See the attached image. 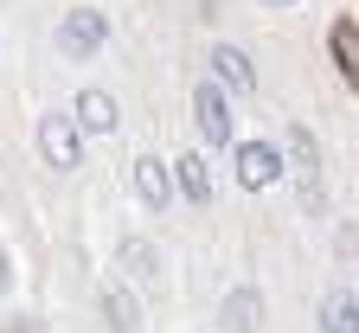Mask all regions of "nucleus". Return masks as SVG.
Wrapping results in <instances>:
<instances>
[{
    "mask_svg": "<svg viewBox=\"0 0 359 333\" xmlns=\"http://www.w3.org/2000/svg\"><path fill=\"white\" fill-rule=\"evenodd\" d=\"M193 122H199V135L212 141V148H231V103H224V90L212 77L193 90Z\"/></svg>",
    "mask_w": 359,
    "mask_h": 333,
    "instance_id": "4",
    "label": "nucleus"
},
{
    "mask_svg": "<svg viewBox=\"0 0 359 333\" xmlns=\"http://www.w3.org/2000/svg\"><path fill=\"white\" fill-rule=\"evenodd\" d=\"M283 154H289V173H302V193H308V212H314V205H321V154H314V135L289 128Z\"/></svg>",
    "mask_w": 359,
    "mask_h": 333,
    "instance_id": "6",
    "label": "nucleus"
},
{
    "mask_svg": "<svg viewBox=\"0 0 359 333\" xmlns=\"http://www.w3.org/2000/svg\"><path fill=\"white\" fill-rule=\"evenodd\" d=\"M103 45H109V13H97V7H71V13L58 20V58L90 64Z\"/></svg>",
    "mask_w": 359,
    "mask_h": 333,
    "instance_id": "1",
    "label": "nucleus"
},
{
    "mask_svg": "<svg viewBox=\"0 0 359 333\" xmlns=\"http://www.w3.org/2000/svg\"><path fill=\"white\" fill-rule=\"evenodd\" d=\"M263 7H295V0H263Z\"/></svg>",
    "mask_w": 359,
    "mask_h": 333,
    "instance_id": "16",
    "label": "nucleus"
},
{
    "mask_svg": "<svg viewBox=\"0 0 359 333\" xmlns=\"http://www.w3.org/2000/svg\"><path fill=\"white\" fill-rule=\"evenodd\" d=\"M173 186H180V173H173V167H161L154 154L135 161V193H142L154 212H167V205H173Z\"/></svg>",
    "mask_w": 359,
    "mask_h": 333,
    "instance_id": "9",
    "label": "nucleus"
},
{
    "mask_svg": "<svg viewBox=\"0 0 359 333\" xmlns=\"http://www.w3.org/2000/svg\"><path fill=\"white\" fill-rule=\"evenodd\" d=\"M7 289H13V257L0 250V301H7Z\"/></svg>",
    "mask_w": 359,
    "mask_h": 333,
    "instance_id": "15",
    "label": "nucleus"
},
{
    "mask_svg": "<svg viewBox=\"0 0 359 333\" xmlns=\"http://www.w3.org/2000/svg\"><path fill=\"white\" fill-rule=\"evenodd\" d=\"M71 116H77V128L83 135H116V122H122V109H116V97L109 90H77V103H71Z\"/></svg>",
    "mask_w": 359,
    "mask_h": 333,
    "instance_id": "7",
    "label": "nucleus"
},
{
    "mask_svg": "<svg viewBox=\"0 0 359 333\" xmlns=\"http://www.w3.org/2000/svg\"><path fill=\"white\" fill-rule=\"evenodd\" d=\"M321 333H359V301H353V289H334V295L321 301Z\"/></svg>",
    "mask_w": 359,
    "mask_h": 333,
    "instance_id": "13",
    "label": "nucleus"
},
{
    "mask_svg": "<svg viewBox=\"0 0 359 333\" xmlns=\"http://www.w3.org/2000/svg\"><path fill=\"white\" fill-rule=\"evenodd\" d=\"M334 58H340V71L359 83V20H340V26H334Z\"/></svg>",
    "mask_w": 359,
    "mask_h": 333,
    "instance_id": "14",
    "label": "nucleus"
},
{
    "mask_svg": "<svg viewBox=\"0 0 359 333\" xmlns=\"http://www.w3.org/2000/svg\"><path fill=\"white\" fill-rule=\"evenodd\" d=\"M116 257H122V269H128L135 282H161V250L148 244V237H122Z\"/></svg>",
    "mask_w": 359,
    "mask_h": 333,
    "instance_id": "12",
    "label": "nucleus"
},
{
    "mask_svg": "<svg viewBox=\"0 0 359 333\" xmlns=\"http://www.w3.org/2000/svg\"><path fill=\"white\" fill-rule=\"evenodd\" d=\"M173 173H180V193H187L193 205H212V161L205 154H180Z\"/></svg>",
    "mask_w": 359,
    "mask_h": 333,
    "instance_id": "11",
    "label": "nucleus"
},
{
    "mask_svg": "<svg viewBox=\"0 0 359 333\" xmlns=\"http://www.w3.org/2000/svg\"><path fill=\"white\" fill-rule=\"evenodd\" d=\"M103 320H109L116 333H142V301H135V289L109 282V289H103Z\"/></svg>",
    "mask_w": 359,
    "mask_h": 333,
    "instance_id": "10",
    "label": "nucleus"
},
{
    "mask_svg": "<svg viewBox=\"0 0 359 333\" xmlns=\"http://www.w3.org/2000/svg\"><path fill=\"white\" fill-rule=\"evenodd\" d=\"M39 154H45V167H58V173H71V167H83V128H77V116H39Z\"/></svg>",
    "mask_w": 359,
    "mask_h": 333,
    "instance_id": "2",
    "label": "nucleus"
},
{
    "mask_svg": "<svg viewBox=\"0 0 359 333\" xmlns=\"http://www.w3.org/2000/svg\"><path fill=\"white\" fill-rule=\"evenodd\" d=\"M212 77H218L224 90H238V97H250V90H257V64H250L244 45H212Z\"/></svg>",
    "mask_w": 359,
    "mask_h": 333,
    "instance_id": "8",
    "label": "nucleus"
},
{
    "mask_svg": "<svg viewBox=\"0 0 359 333\" xmlns=\"http://www.w3.org/2000/svg\"><path fill=\"white\" fill-rule=\"evenodd\" d=\"M218 327L224 333H257L263 327V289L257 282H238V289L218 301Z\"/></svg>",
    "mask_w": 359,
    "mask_h": 333,
    "instance_id": "5",
    "label": "nucleus"
},
{
    "mask_svg": "<svg viewBox=\"0 0 359 333\" xmlns=\"http://www.w3.org/2000/svg\"><path fill=\"white\" fill-rule=\"evenodd\" d=\"M289 173V154L276 141H238V186L244 193H263V186H276Z\"/></svg>",
    "mask_w": 359,
    "mask_h": 333,
    "instance_id": "3",
    "label": "nucleus"
}]
</instances>
